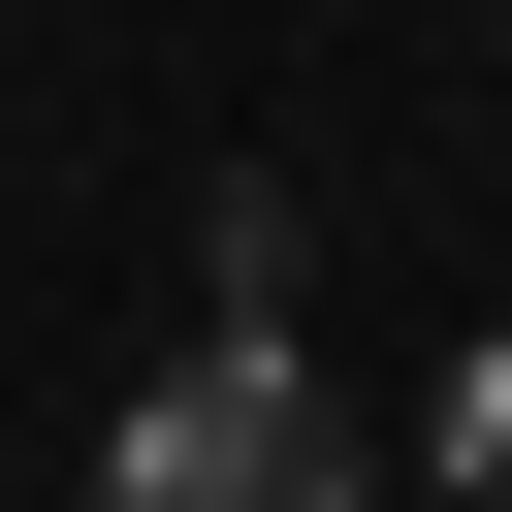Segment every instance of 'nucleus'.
I'll return each instance as SVG.
<instances>
[{"label":"nucleus","instance_id":"nucleus-1","mask_svg":"<svg viewBox=\"0 0 512 512\" xmlns=\"http://www.w3.org/2000/svg\"><path fill=\"white\" fill-rule=\"evenodd\" d=\"M96 512H352V416L288 384V320H224L192 384H128V448H96Z\"/></svg>","mask_w":512,"mask_h":512},{"label":"nucleus","instance_id":"nucleus-2","mask_svg":"<svg viewBox=\"0 0 512 512\" xmlns=\"http://www.w3.org/2000/svg\"><path fill=\"white\" fill-rule=\"evenodd\" d=\"M448 480H480V512H512V352H480V384H448Z\"/></svg>","mask_w":512,"mask_h":512}]
</instances>
